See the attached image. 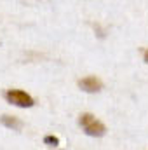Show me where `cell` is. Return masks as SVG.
Listing matches in <instances>:
<instances>
[{
    "instance_id": "obj_5",
    "label": "cell",
    "mask_w": 148,
    "mask_h": 150,
    "mask_svg": "<svg viewBox=\"0 0 148 150\" xmlns=\"http://www.w3.org/2000/svg\"><path fill=\"white\" fill-rule=\"evenodd\" d=\"M44 143H45V145H51V147H58V145H59V140H58L56 136H45V138H44Z\"/></svg>"
},
{
    "instance_id": "obj_6",
    "label": "cell",
    "mask_w": 148,
    "mask_h": 150,
    "mask_svg": "<svg viewBox=\"0 0 148 150\" xmlns=\"http://www.w3.org/2000/svg\"><path fill=\"white\" fill-rule=\"evenodd\" d=\"M143 59H145V61L148 63V49L145 51V52H143Z\"/></svg>"
},
{
    "instance_id": "obj_4",
    "label": "cell",
    "mask_w": 148,
    "mask_h": 150,
    "mask_svg": "<svg viewBox=\"0 0 148 150\" xmlns=\"http://www.w3.org/2000/svg\"><path fill=\"white\" fill-rule=\"evenodd\" d=\"M2 124H4L5 127H11V129H21V126H23L19 119L11 117V115H4V117H2Z\"/></svg>"
},
{
    "instance_id": "obj_1",
    "label": "cell",
    "mask_w": 148,
    "mask_h": 150,
    "mask_svg": "<svg viewBox=\"0 0 148 150\" xmlns=\"http://www.w3.org/2000/svg\"><path fill=\"white\" fill-rule=\"evenodd\" d=\"M78 122H80L82 129L85 131V134H89V136L99 138V136H103V134L106 133L105 124H103L101 120H98L92 113H82L80 119H78Z\"/></svg>"
},
{
    "instance_id": "obj_3",
    "label": "cell",
    "mask_w": 148,
    "mask_h": 150,
    "mask_svg": "<svg viewBox=\"0 0 148 150\" xmlns=\"http://www.w3.org/2000/svg\"><path fill=\"white\" fill-rule=\"evenodd\" d=\"M78 87L85 93H98L103 89V82L98 77H84L78 80Z\"/></svg>"
},
{
    "instance_id": "obj_2",
    "label": "cell",
    "mask_w": 148,
    "mask_h": 150,
    "mask_svg": "<svg viewBox=\"0 0 148 150\" xmlns=\"http://www.w3.org/2000/svg\"><path fill=\"white\" fill-rule=\"evenodd\" d=\"M5 100L9 103H12V105L19 107V108H30V107L35 105V100L28 93H25L21 89H9V91H5Z\"/></svg>"
}]
</instances>
